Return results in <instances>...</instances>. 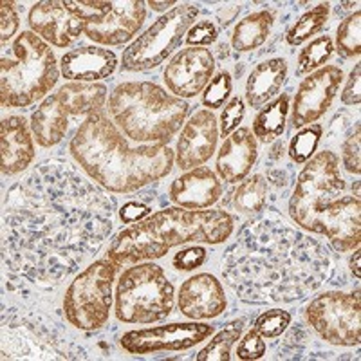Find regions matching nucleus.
<instances>
[{"label": "nucleus", "instance_id": "obj_19", "mask_svg": "<svg viewBox=\"0 0 361 361\" xmlns=\"http://www.w3.org/2000/svg\"><path fill=\"white\" fill-rule=\"evenodd\" d=\"M169 247L148 230L145 222H135L116 233L107 250V259L118 267L152 262L169 253Z\"/></svg>", "mask_w": 361, "mask_h": 361}, {"label": "nucleus", "instance_id": "obj_39", "mask_svg": "<svg viewBox=\"0 0 361 361\" xmlns=\"http://www.w3.org/2000/svg\"><path fill=\"white\" fill-rule=\"evenodd\" d=\"M244 116H246V107H244V102L238 96L231 98L228 102V105L224 107L221 114V134L224 137L235 132L238 128V125L243 123Z\"/></svg>", "mask_w": 361, "mask_h": 361}, {"label": "nucleus", "instance_id": "obj_26", "mask_svg": "<svg viewBox=\"0 0 361 361\" xmlns=\"http://www.w3.org/2000/svg\"><path fill=\"white\" fill-rule=\"evenodd\" d=\"M107 87L102 83L71 82L58 89L56 96L71 116H89L103 112L107 103Z\"/></svg>", "mask_w": 361, "mask_h": 361}, {"label": "nucleus", "instance_id": "obj_32", "mask_svg": "<svg viewBox=\"0 0 361 361\" xmlns=\"http://www.w3.org/2000/svg\"><path fill=\"white\" fill-rule=\"evenodd\" d=\"M334 53V44L331 37H318L307 44L298 54V67L296 74L304 76V74L314 73L316 69L325 66V62L331 60Z\"/></svg>", "mask_w": 361, "mask_h": 361}, {"label": "nucleus", "instance_id": "obj_27", "mask_svg": "<svg viewBox=\"0 0 361 361\" xmlns=\"http://www.w3.org/2000/svg\"><path fill=\"white\" fill-rule=\"evenodd\" d=\"M273 22H275V13L267 11V9L247 15L235 25L233 37H231L233 49L238 53H250V51L259 49L269 37Z\"/></svg>", "mask_w": 361, "mask_h": 361}, {"label": "nucleus", "instance_id": "obj_3", "mask_svg": "<svg viewBox=\"0 0 361 361\" xmlns=\"http://www.w3.org/2000/svg\"><path fill=\"white\" fill-rule=\"evenodd\" d=\"M71 154L96 185L112 193H132L169 176L173 150L166 145L130 147L107 114L85 118L71 140Z\"/></svg>", "mask_w": 361, "mask_h": 361}, {"label": "nucleus", "instance_id": "obj_43", "mask_svg": "<svg viewBox=\"0 0 361 361\" xmlns=\"http://www.w3.org/2000/svg\"><path fill=\"white\" fill-rule=\"evenodd\" d=\"M18 27H20V18H18L17 8H15L13 2L4 0L2 2V17H0V33H2L0 42H2V45L11 40L13 35L18 31Z\"/></svg>", "mask_w": 361, "mask_h": 361}, {"label": "nucleus", "instance_id": "obj_37", "mask_svg": "<svg viewBox=\"0 0 361 361\" xmlns=\"http://www.w3.org/2000/svg\"><path fill=\"white\" fill-rule=\"evenodd\" d=\"M71 11L83 22V24H92L109 15L112 9V2L107 0H87V2H78V0H67L63 2Z\"/></svg>", "mask_w": 361, "mask_h": 361}, {"label": "nucleus", "instance_id": "obj_46", "mask_svg": "<svg viewBox=\"0 0 361 361\" xmlns=\"http://www.w3.org/2000/svg\"><path fill=\"white\" fill-rule=\"evenodd\" d=\"M240 6H228V8H222L217 11V20L221 24V27H228L231 22H235V18L238 17L240 13Z\"/></svg>", "mask_w": 361, "mask_h": 361}, {"label": "nucleus", "instance_id": "obj_1", "mask_svg": "<svg viewBox=\"0 0 361 361\" xmlns=\"http://www.w3.org/2000/svg\"><path fill=\"white\" fill-rule=\"evenodd\" d=\"M116 201L66 161L47 159L4 199V264L35 283L74 275L107 240Z\"/></svg>", "mask_w": 361, "mask_h": 361}, {"label": "nucleus", "instance_id": "obj_5", "mask_svg": "<svg viewBox=\"0 0 361 361\" xmlns=\"http://www.w3.org/2000/svg\"><path fill=\"white\" fill-rule=\"evenodd\" d=\"M109 112L128 140L169 145L185 123L190 105L152 82H125L112 90Z\"/></svg>", "mask_w": 361, "mask_h": 361}, {"label": "nucleus", "instance_id": "obj_50", "mask_svg": "<svg viewBox=\"0 0 361 361\" xmlns=\"http://www.w3.org/2000/svg\"><path fill=\"white\" fill-rule=\"evenodd\" d=\"M353 195L356 199H360L361 195H360V180H356V183H354V186H353Z\"/></svg>", "mask_w": 361, "mask_h": 361}, {"label": "nucleus", "instance_id": "obj_9", "mask_svg": "<svg viewBox=\"0 0 361 361\" xmlns=\"http://www.w3.org/2000/svg\"><path fill=\"white\" fill-rule=\"evenodd\" d=\"M116 271L118 266L105 257L89 264L71 282L63 296V314L73 327L96 331L107 324Z\"/></svg>", "mask_w": 361, "mask_h": 361}, {"label": "nucleus", "instance_id": "obj_7", "mask_svg": "<svg viewBox=\"0 0 361 361\" xmlns=\"http://www.w3.org/2000/svg\"><path fill=\"white\" fill-rule=\"evenodd\" d=\"M114 304L116 318L123 324L161 322L173 309V286L157 264H134L119 276Z\"/></svg>", "mask_w": 361, "mask_h": 361}, {"label": "nucleus", "instance_id": "obj_8", "mask_svg": "<svg viewBox=\"0 0 361 361\" xmlns=\"http://www.w3.org/2000/svg\"><path fill=\"white\" fill-rule=\"evenodd\" d=\"M145 226L172 250L190 243L222 244L231 237L235 219L224 209H159L145 219Z\"/></svg>", "mask_w": 361, "mask_h": 361}, {"label": "nucleus", "instance_id": "obj_11", "mask_svg": "<svg viewBox=\"0 0 361 361\" xmlns=\"http://www.w3.org/2000/svg\"><path fill=\"white\" fill-rule=\"evenodd\" d=\"M307 324L327 343L354 347L361 340L360 293L327 291L309 302Z\"/></svg>", "mask_w": 361, "mask_h": 361}, {"label": "nucleus", "instance_id": "obj_20", "mask_svg": "<svg viewBox=\"0 0 361 361\" xmlns=\"http://www.w3.org/2000/svg\"><path fill=\"white\" fill-rule=\"evenodd\" d=\"M222 197V183L206 166L188 170L170 186V201L179 208L206 209Z\"/></svg>", "mask_w": 361, "mask_h": 361}, {"label": "nucleus", "instance_id": "obj_44", "mask_svg": "<svg viewBox=\"0 0 361 361\" xmlns=\"http://www.w3.org/2000/svg\"><path fill=\"white\" fill-rule=\"evenodd\" d=\"M361 102V63H356L350 73L347 85L341 92V103L343 105H360Z\"/></svg>", "mask_w": 361, "mask_h": 361}, {"label": "nucleus", "instance_id": "obj_18", "mask_svg": "<svg viewBox=\"0 0 361 361\" xmlns=\"http://www.w3.org/2000/svg\"><path fill=\"white\" fill-rule=\"evenodd\" d=\"M226 295L222 283L209 273L193 275L180 286L179 311L190 320L217 318L226 309Z\"/></svg>", "mask_w": 361, "mask_h": 361}, {"label": "nucleus", "instance_id": "obj_4", "mask_svg": "<svg viewBox=\"0 0 361 361\" xmlns=\"http://www.w3.org/2000/svg\"><path fill=\"white\" fill-rule=\"evenodd\" d=\"M345 190L340 157L324 150L305 163L289 199V215L295 224L327 237L338 253L356 250L361 243V202Z\"/></svg>", "mask_w": 361, "mask_h": 361}, {"label": "nucleus", "instance_id": "obj_47", "mask_svg": "<svg viewBox=\"0 0 361 361\" xmlns=\"http://www.w3.org/2000/svg\"><path fill=\"white\" fill-rule=\"evenodd\" d=\"M360 260H361V251L356 247V251H354V255H353V257H350V260H349L350 273H353V275L356 276V279H360V276H361V273H360Z\"/></svg>", "mask_w": 361, "mask_h": 361}, {"label": "nucleus", "instance_id": "obj_31", "mask_svg": "<svg viewBox=\"0 0 361 361\" xmlns=\"http://www.w3.org/2000/svg\"><path fill=\"white\" fill-rule=\"evenodd\" d=\"M329 15H331V4H327V2H322V4L309 9L288 31V35H286L288 44L295 47V45L304 44L305 40H309L311 37L320 33L322 29L325 27V24L329 22Z\"/></svg>", "mask_w": 361, "mask_h": 361}, {"label": "nucleus", "instance_id": "obj_21", "mask_svg": "<svg viewBox=\"0 0 361 361\" xmlns=\"http://www.w3.org/2000/svg\"><path fill=\"white\" fill-rule=\"evenodd\" d=\"M257 137L250 128H237L222 143L217 154V173L226 183H238L246 179L257 163Z\"/></svg>", "mask_w": 361, "mask_h": 361}, {"label": "nucleus", "instance_id": "obj_2", "mask_svg": "<svg viewBox=\"0 0 361 361\" xmlns=\"http://www.w3.org/2000/svg\"><path fill=\"white\" fill-rule=\"evenodd\" d=\"M329 246L276 214L255 215L222 259V276L246 304H293L333 279Z\"/></svg>", "mask_w": 361, "mask_h": 361}, {"label": "nucleus", "instance_id": "obj_34", "mask_svg": "<svg viewBox=\"0 0 361 361\" xmlns=\"http://www.w3.org/2000/svg\"><path fill=\"white\" fill-rule=\"evenodd\" d=\"M361 13L354 11L353 15L345 18L338 27L336 44L338 51L345 58L360 56L361 53Z\"/></svg>", "mask_w": 361, "mask_h": 361}, {"label": "nucleus", "instance_id": "obj_17", "mask_svg": "<svg viewBox=\"0 0 361 361\" xmlns=\"http://www.w3.org/2000/svg\"><path fill=\"white\" fill-rule=\"evenodd\" d=\"M147 18V8L141 0L112 2V9L105 18L85 24V35L96 44L121 45L132 40Z\"/></svg>", "mask_w": 361, "mask_h": 361}, {"label": "nucleus", "instance_id": "obj_14", "mask_svg": "<svg viewBox=\"0 0 361 361\" xmlns=\"http://www.w3.org/2000/svg\"><path fill=\"white\" fill-rule=\"evenodd\" d=\"M215 58L206 47H186L164 69V83L177 98H193L214 78Z\"/></svg>", "mask_w": 361, "mask_h": 361}, {"label": "nucleus", "instance_id": "obj_35", "mask_svg": "<svg viewBox=\"0 0 361 361\" xmlns=\"http://www.w3.org/2000/svg\"><path fill=\"white\" fill-rule=\"evenodd\" d=\"M231 90H233L231 74L228 71H221L206 85L204 94H202V105L209 111L212 109H221L231 96Z\"/></svg>", "mask_w": 361, "mask_h": 361}, {"label": "nucleus", "instance_id": "obj_29", "mask_svg": "<svg viewBox=\"0 0 361 361\" xmlns=\"http://www.w3.org/2000/svg\"><path fill=\"white\" fill-rule=\"evenodd\" d=\"M269 199V180L262 173L246 177L238 183L233 192V206L240 212L255 217L266 209Z\"/></svg>", "mask_w": 361, "mask_h": 361}, {"label": "nucleus", "instance_id": "obj_45", "mask_svg": "<svg viewBox=\"0 0 361 361\" xmlns=\"http://www.w3.org/2000/svg\"><path fill=\"white\" fill-rule=\"evenodd\" d=\"M150 215H152L150 206L141 204V202L137 201L127 202V204H123L121 209H119V217H121L123 224H135V222L145 221V219L150 217Z\"/></svg>", "mask_w": 361, "mask_h": 361}, {"label": "nucleus", "instance_id": "obj_6", "mask_svg": "<svg viewBox=\"0 0 361 361\" xmlns=\"http://www.w3.org/2000/svg\"><path fill=\"white\" fill-rule=\"evenodd\" d=\"M60 69L51 47L33 31H22L0 60V103L25 109L49 94Z\"/></svg>", "mask_w": 361, "mask_h": 361}, {"label": "nucleus", "instance_id": "obj_30", "mask_svg": "<svg viewBox=\"0 0 361 361\" xmlns=\"http://www.w3.org/2000/svg\"><path fill=\"white\" fill-rule=\"evenodd\" d=\"M244 322H230L224 329H221L212 340L208 341L204 349H201L195 356L197 361H228L231 360V347L240 340Z\"/></svg>", "mask_w": 361, "mask_h": 361}, {"label": "nucleus", "instance_id": "obj_36", "mask_svg": "<svg viewBox=\"0 0 361 361\" xmlns=\"http://www.w3.org/2000/svg\"><path fill=\"white\" fill-rule=\"evenodd\" d=\"M291 325V314L282 309H271V311L262 312L255 322V331L262 338H279L282 333Z\"/></svg>", "mask_w": 361, "mask_h": 361}, {"label": "nucleus", "instance_id": "obj_16", "mask_svg": "<svg viewBox=\"0 0 361 361\" xmlns=\"http://www.w3.org/2000/svg\"><path fill=\"white\" fill-rule=\"evenodd\" d=\"M29 27L44 42L56 47H69L85 33V24L63 2L44 0L29 11Z\"/></svg>", "mask_w": 361, "mask_h": 361}, {"label": "nucleus", "instance_id": "obj_41", "mask_svg": "<svg viewBox=\"0 0 361 361\" xmlns=\"http://www.w3.org/2000/svg\"><path fill=\"white\" fill-rule=\"evenodd\" d=\"M267 345L264 341V338L260 336L255 329H251L250 333L243 338V340L238 341L237 347V356L238 360L244 361H253V360H260V357L266 354Z\"/></svg>", "mask_w": 361, "mask_h": 361}, {"label": "nucleus", "instance_id": "obj_22", "mask_svg": "<svg viewBox=\"0 0 361 361\" xmlns=\"http://www.w3.org/2000/svg\"><path fill=\"white\" fill-rule=\"evenodd\" d=\"M116 67H118V58L112 51L87 45L63 54L60 73L71 82L96 83V80H105L114 74Z\"/></svg>", "mask_w": 361, "mask_h": 361}, {"label": "nucleus", "instance_id": "obj_12", "mask_svg": "<svg viewBox=\"0 0 361 361\" xmlns=\"http://www.w3.org/2000/svg\"><path fill=\"white\" fill-rule=\"evenodd\" d=\"M214 334V325L199 324L197 320L185 324H166L152 329L128 331L121 336V347L128 354L166 353V350H186L202 343Z\"/></svg>", "mask_w": 361, "mask_h": 361}, {"label": "nucleus", "instance_id": "obj_23", "mask_svg": "<svg viewBox=\"0 0 361 361\" xmlns=\"http://www.w3.org/2000/svg\"><path fill=\"white\" fill-rule=\"evenodd\" d=\"M2 137V173L8 177L24 172L35 159V141L27 121L20 116H8L0 127Z\"/></svg>", "mask_w": 361, "mask_h": 361}, {"label": "nucleus", "instance_id": "obj_38", "mask_svg": "<svg viewBox=\"0 0 361 361\" xmlns=\"http://www.w3.org/2000/svg\"><path fill=\"white\" fill-rule=\"evenodd\" d=\"M361 125L354 123L353 130L349 132L347 140L341 145V163L345 170L354 176L361 173Z\"/></svg>", "mask_w": 361, "mask_h": 361}, {"label": "nucleus", "instance_id": "obj_28", "mask_svg": "<svg viewBox=\"0 0 361 361\" xmlns=\"http://www.w3.org/2000/svg\"><path fill=\"white\" fill-rule=\"evenodd\" d=\"M289 107V94L276 96L273 102L264 105L253 119V135L262 143H273L286 132Z\"/></svg>", "mask_w": 361, "mask_h": 361}, {"label": "nucleus", "instance_id": "obj_13", "mask_svg": "<svg viewBox=\"0 0 361 361\" xmlns=\"http://www.w3.org/2000/svg\"><path fill=\"white\" fill-rule=\"evenodd\" d=\"M343 82V71L336 66H324L300 82L291 109V123L304 128L320 119L333 105Z\"/></svg>", "mask_w": 361, "mask_h": 361}, {"label": "nucleus", "instance_id": "obj_15", "mask_svg": "<svg viewBox=\"0 0 361 361\" xmlns=\"http://www.w3.org/2000/svg\"><path fill=\"white\" fill-rule=\"evenodd\" d=\"M219 127L212 111H199L180 130L176 148V163L180 170H192L204 164L217 148Z\"/></svg>", "mask_w": 361, "mask_h": 361}, {"label": "nucleus", "instance_id": "obj_42", "mask_svg": "<svg viewBox=\"0 0 361 361\" xmlns=\"http://www.w3.org/2000/svg\"><path fill=\"white\" fill-rule=\"evenodd\" d=\"M206 257H208V253H206V250L202 246L185 247V250H180L173 257L172 264L179 271H193L206 262Z\"/></svg>", "mask_w": 361, "mask_h": 361}, {"label": "nucleus", "instance_id": "obj_48", "mask_svg": "<svg viewBox=\"0 0 361 361\" xmlns=\"http://www.w3.org/2000/svg\"><path fill=\"white\" fill-rule=\"evenodd\" d=\"M273 148H271V154H269V159L271 161H279L280 157L283 156V152H286V147H283V141L276 140L273 141Z\"/></svg>", "mask_w": 361, "mask_h": 361}, {"label": "nucleus", "instance_id": "obj_24", "mask_svg": "<svg viewBox=\"0 0 361 361\" xmlns=\"http://www.w3.org/2000/svg\"><path fill=\"white\" fill-rule=\"evenodd\" d=\"M288 78V62L283 58H271L251 71L246 83V102L250 107L262 109L279 96Z\"/></svg>", "mask_w": 361, "mask_h": 361}, {"label": "nucleus", "instance_id": "obj_33", "mask_svg": "<svg viewBox=\"0 0 361 361\" xmlns=\"http://www.w3.org/2000/svg\"><path fill=\"white\" fill-rule=\"evenodd\" d=\"M322 132H324L322 125L312 123V125H307V127L302 128V130H300L298 134L293 137L291 143H289V150H288V154H289V157H291L293 163L304 164V163H307L312 156H314L316 148H318V145H320Z\"/></svg>", "mask_w": 361, "mask_h": 361}, {"label": "nucleus", "instance_id": "obj_49", "mask_svg": "<svg viewBox=\"0 0 361 361\" xmlns=\"http://www.w3.org/2000/svg\"><path fill=\"white\" fill-rule=\"evenodd\" d=\"M176 4V0H169V2H156V0H150L147 6L148 8H152V11H166V9L173 8Z\"/></svg>", "mask_w": 361, "mask_h": 361}, {"label": "nucleus", "instance_id": "obj_10", "mask_svg": "<svg viewBox=\"0 0 361 361\" xmlns=\"http://www.w3.org/2000/svg\"><path fill=\"white\" fill-rule=\"evenodd\" d=\"M197 15V6L193 4H180L164 13L123 51L121 67L132 73L156 69L179 47Z\"/></svg>", "mask_w": 361, "mask_h": 361}, {"label": "nucleus", "instance_id": "obj_25", "mask_svg": "<svg viewBox=\"0 0 361 361\" xmlns=\"http://www.w3.org/2000/svg\"><path fill=\"white\" fill-rule=\"evenodd\" d=\"M69 112L56 94H51L31 114V130L40 147L51 148L66 137Z\"/></svg>", "mask_w": 361, "mask_h": 361}, {"label": "nucleus", "instance_id": "obj_40", "mask_svg": "<svg viewBox=\"0 0 361 361\" xmlns=\"http://www.w3.org/2000/svg\"><path fill=\"white\" fill-rule=\"evenodd\" d=\"M217 37L219 29L215 27L214 22L201 20L188 29L185 40L190 47H206V45H212L214 42H217Z\"/></svg>", "mask_w": 361, "mask_h": 361}]
</instances>
